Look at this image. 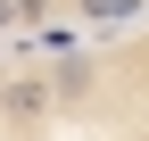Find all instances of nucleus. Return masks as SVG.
Instances as JSON below:
<instances>
[{"label":"nucleus","instance_id":"3","mask_svg":"<svg viewBox=\"0 0 149 141\" xmlns=\"http://www.w3.org/2000/svg\"><path fill=\"white\" fill-rule=\"evenodd\" d=\"M83 17H100V25H133V17H149V0H74Z\"/></svg>","mask_w":149,"mask_h":141},{"label":"nucleus","instance_id":"4","mask_svg":"<svg viewBox=\"0 0 149 141\" xmlns=\"http://www.w3.org/2000/svg\"><path fill=\"white\" fill-rule=\"evenodd\" d=\"M17 17H25V0H0V33H8V25H17Z\"/></svg>","mask_w":149,"mask_h":141},{"label":"nucleus","instance_id":"2","mask_svg":"<svg viewBox=\"0 0 149 141\" xmlns=\"http://www.w3.org/2000/svg\"><path fill=\"white\" fill-rule=\"evenodd\" d=\"M91 83H100V58H74V50L50 58V100H83Z\"/></svg>","mask_w":149,"mask_h":141},{"label":"nucleus","instance_id":"1","mask_svg":"<svg viewBox=\"0 0 149 141\" xmlns=\"http://www.w3.org/2000/svg\"><path fill=\"white\" fill-rule=\"evenodd\" d=\"M50 108H58V100H50V75H8L0 83V116H8V125H42Z\"/></svg>","mask_w":149,"mask_h":141}]
</instances>
